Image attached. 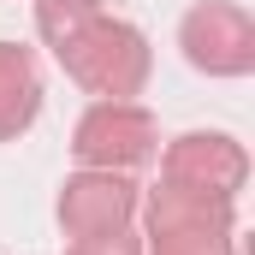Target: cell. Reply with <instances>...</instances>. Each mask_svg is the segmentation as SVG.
Returning <instances> with one entry per match:
<instances>
[{
  "label": "cell",
  "mask_w": 255,
  "mask_h": 255,
  "mask_svg": "<svg viewBox=\"0 0 255 255\" xmlns=\"http://www.w3.org/2000/svg\"><path fill=\"white\" fill-rule=\"evenodd\" d=\"M130 184L125 178H113V172H95V178H71L60 196V220L65 232H71V244H83V238H101V232H119L130 214Z\"/></svg>",
  "instance_id": "5b68a950"
},
{
  "label": "cell",
  "mask_w": 255,
  "mask_h": 255,
  "mask_svg": "<svg viewBox=\"0 0 255 255\" xmlns=\"http://www.w3.org/2000/svg\"><path fill=\"white\" fill-rule=\"evenodd\" d=\"M36 107H42V83H36L30 54L12 48V42H0V136L24 130L36 119Z\"/></svg>",
  "instance_id": "8992f818"
},
{
  "label": "cell",
  "mask_w": 255,
  "mask_h": 255,
  "mask_svg": "<svg viewBox=\"0 0 255 255\" xmlns=\"http://www.w3.org/2000/svg\"><path fill=\"white\" fill-rule=\"evenodd\" d=\"M71 255H136L125 232H101V238H83V244H71Z\"/></svg>",
  "instance_id": "52a82bcc"
},
{
  "label": "cell",
  "mask_w": 255,
  "mask_h": 255,
  "mask_svg": "<svg viewBox=\"0 0 255 255\" xmlns=\"http://www.w3.org/2000/svg\"><path fill=\"white\" fill-rule=\"evenodd\" d=\"M154 255H226V202L196 190H154Z\"/></svg>",
  "instance_id": "7a4b0ae2"
},
{
  "label": "cell",
  "mask_w": 255,
  "mask_h": 255,
  "mask_svg": "<svg viewBox=\"0 0 255 255\" xmlns=\"http://www.w3.org/2000/svg\"><path fill=\"white\" fill-rule=\"evenodd\" d=\"M77 154L89 160V166H142L148 154H154V125H148V113L142 107H125V101H101V107H89L83 113V125H77Z\"/></svg>",
  "instance_id": "3957f363"
},
{
  "label": "cell",
  "mask_w": 255,
  "mask_h": 255,
  "mask_svg": "<svg viewBox=\"0 0 255 255\" xmlns=\"http://www.w3.org/2000/svg\"><path fill=\"white\" fill-rule=\"evenodd\" d=\"M42 36L60 48L65 71L101 95H130L148 71V54H142V36L130 24H113L101 18L95 0H42Z\"/></svg>",
  "instance_id": "6da1fadb"
},
{
  "label": "cell",
  "mask_w": 255,
  "mask_h": 255,
  "mask_svg": "<svg viewBox=\"0 0 255 255\" xmlns=\"http://www.w3.org/2000/svg\"><path fill=\"white\" fill-rule=\"evenodd\" d=\"M184 54L202 71H220V77H238L255 65V30L238 6H196L184 18Z\"/></svg>",
  "instance_id": "277c9868"
}]
</instances>
